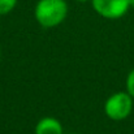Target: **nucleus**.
I'll list each match as a JSON object with an SVG mask.
<instances>
[{
    "mask_svg": "<svg viewBox=\"0 0 134 134\" xmlns=\"http://www.w3.org/2000/svg\"><path fill=\"white\" fill-rule=\"evenodd\" d=\"M68 14V4L65 0H39L34 9L37 22L44 27L51 29L59 26Z\"/></svg>",
    "mask_w": 134,
    "mask_h": 134,
    "instance_id": "obj_1",
    "label": "nucleus"
},
{
    "mask_svg": "<svg viewBox=\"0 0 134 134\" xmlns=\"http://www.w3.org/2000/svg\"><path fill=\"white\" fill-rule=\"evenodd\" d=\"M133 111V96L126 91L112 94L104 103V113L113 121H122Z\"/></svg>",
    "mask_w": 134,
    "mask_h": 134,
    "instance_id": "obj_2",
    "label": "nucleus"
},
{
    "mask_svg": "<svg viewBox=\"0 0 134 134\" xmlns=\"http://www.w3.org/2000/svg\"><path fill=\"white\" fill-rule=\"evenodd\" d=\"M94 10L107 20H117L129 10V0H91Z\"/></svg>",
    "mask_w": 134,
    "mask_h": 134,
    "instance_id": "obj_3",
    "label": "nucleus"
},
{
    "mask_svg": "<svg viewBox=\"0 0 134 134\" xmlns=\"http://www.w3.org/2000/svg\"><path fill=\"white\" fill-rule=\"evenodd\" d=\"M35 134H64V129L57 119L43 117L35 126Z\"/></svg>",
    "mask_w": 134,
    "mask_h": 134,
    "instance_id": "obj_4",
    "label": "nucleus"
},
{
    "mask_svg": "<svg viewBox=\"0 0 134 134\" xmlns=\"http://www.w3.org/2000/svg\"><path fill=\"white\" fill-rule=\"evenodd\" d=\"M18 0H0V16L8 14L14 9Z\"/></svg>",
    "mask_w": 134,
    "mask_h": 134,
    "instance_id": "obj_5",
    "label": "nucleus"
},
{
    "mask_svg": "<svg viewBox=\"0 0 134 134\" xmlns=\"http://www.w3.org/2000/svg\"><path fill=\"white\" fill-rule=\"evenodd\" d=\"M126 91L134 98V68L129 72L126 77Z\"/></svg>",
    "mask_w": 134,
    "mask_h": 134,
    "instance_id": "obj_6",
    "label": "nucleus"
},
{
    "mask_svg": "<svg viewBox=\"0 0 134 134\" xmlns=\"http://www.w3.org/2000/svg\"><path fill=\"white\" fill-rule=\"evenodd\" d=\"M129 5L130 8H134V0H129Z\"/></svg>",
    "mask_w": 134,
    "mask_h": 134,
    "instance_id": "obj_7",
    "label": "nucleus"
},
{
    "mask_svg": "<svg viewBox=\"0 0 134 134\" xmlns=\"http://www.w3.org/2000/svg\"><path fill=\"white\" fill-rule=\"evenodd\" d=\"M77 1H81V3H83V1H89V0H77Z\"/></svg>",
    "mask_w": 134,
    "mask_h": 134,
    "instance_id": "obj_8",
    "label": "nucleus"
},
{
    "mask_svg": "<svg viewBox=\"0 0 134 134\" xmlns=\"http://www.w3.org/2000/svg\"><path fill=\"white\" fill-rule=\"evenodd\" d=\"M0 59H1V49H0Z\"/></svg>",
    "mask_w": 134,
    "mask_h": 134,
    "instance_id": "obj_9",
    "label": "nucleus"
}]
</instances>
